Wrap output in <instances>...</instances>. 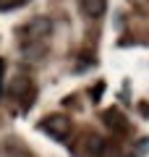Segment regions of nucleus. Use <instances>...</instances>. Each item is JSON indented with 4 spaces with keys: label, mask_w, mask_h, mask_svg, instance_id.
Returning <instances> with one entry per match:
<instances>
[{
    "label": "nucleus",
    "mask_w": 149,
    "mask_h": 157,
    "mask_svg": "<svg viewBox=\"0 0 149 157\" xmlns=\"http://www.w3.org/2000/svg\"><path fill=\"white\" fill-rule=\"evenodd\" d=\"M39 128H42L44 134H50L52 139L63 141L68 134H71V118H66V115H47L42 123H39Z\"/></svg>",
    "instance_id": "f257e3e1"
},
{
    "label": "nucleus",
    "mask_w": 149,
    "mask_h": 157,
    "mask_svg": "<svg viewBox=\"0 0 149 157\" xmlns=\"http://www.w3.org/2000/svg\"><path fill=\"white\" fill-rule=\"evenodd\" d=\"M50 29H52V21H50L47 16H37V18H32V21L24 26V32L29 34L32 42H42V37H47Z\"/></svg>",
    "instance_id": "f03ea898"
},
{
    "label": "nucleus",
    "mask_w": 149,
    "mask_h": 157,
    "mask_svg": "<svg viewBox=\"0 0 149 157\" xmlns=\"http://www.w3.org/2000/svg\"><path fill=\"white\" fill-rule=\"evenodd\" d=\"M102 121H105V126H107V128L118 131V134H126V131H128L126 118H123L118 110H105V113H102Z\"/></svg>",
    "instance_id": "7ed1b4c3"
},
{
    "label": "nucleus",
    "mask_w": 149,
    "mask_h": 157,
    "mask_svg": "<svg viewBox=\"0 0 149 157\" xmlns=\"http://www.w3.org/2000/svg\"><path fill=\"white\" fill-rule=\"evenodd\" d=\"M44 52H47V47H44V42H24L21 45V55L26 58V60H34V63H39L44 58Z\"/></svg>",
    "instance_id": "20e7f679"
},
{
    "label": "nucleus",
    "mask_w": 149,
    "mask_h": 157,
    "mask_svg": "<svg viewBox=\"0 0 149 157\" xmlns=\"http://www.w3.org/2000/svg\"><path fill=\"white\" fill-rule=\"evenodd\" d=\"M81 11L89 18H99L107 11V0H81Z\"/></svg>",
    "instance_id": "39448f33"
},
{
    "label": "nucleus",
    "mask_w": 149,
    "mask_h": 157,
    "mask_svg": "<svg viewBox=\"0 0 149 157\" xmlns=\"http://www.w3.org/2000/svg\"><path fill=\"white\" fill-rule=\"evenodd\" d=\"M26 89H29V78H24V76H16L8 84V94H13V97H21Z\"/></svg>",
    "instance_id": "423d86ee"
},
{
    "label": "nucleus",
    "mask_w": 149,
    "mask_h": 157,
    "mask_svg": "<svg viewBox=\"0 0 149 157\" xmlns=\"http://www.w3.org/2000/svg\"><path fill=\"white\" fill-rule=\"evenodd\" d=\"M102 147H105V139H99V136H89V139H86V149H89V155L97 157L99 152H102Z\"/></svg>",
    "instance_id": "0eeeda50"
},
{
    "label": "nucleus",
    "mask_w": 149,
    "mask_h": 157,
    "mask_svg": "<svg viewBox=\"0 0 149 157\" xmlns=\"http://www.w3.org/2000/svg\"><path fill=\"white\" fill-rule=\"evenodd\" d=\"M97 157H120V147L113 144V141H105V147H102V152Z\"/></svg>",
    "instance_id": "6e6552de"
},
{
    "label": "nucleus",
    "mask_w": 149,
    "mask_h": 157,
    "mask_svg": "<svg viewBox=\"0 0 149 157\" xmlns=\"http://www.w3.org/2000/svg\"><path fill=\"white\" fill-rule=\"evenodd\" d=\"M102 89H105V86H102V84H97V89H94V102L99 100V94H102Z\"/></svg>",
    "instance_id": "1a4fd4ad"
},
{
    "label": "nucleus",
    "mask_w": 149,
    "mask_h": 157,
    "mask_svg": "<svg viewBox=\"0 0 149 157\" xmlns=\"http://www.w3.org/2000/svg\"><path fill=\"white\" fill-rule=\"evenodd\" d=\"M3 71H6V63L0 60V92H3Z\"/></svg>",
    "instance_id": "9d476101"
}]
</instances>
